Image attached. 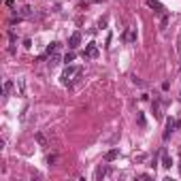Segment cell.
Here are the masks:
<instances>
[{
  "instance_id": "obj_3",
  "label": "cell",
  "mask_w": 181,
  "mask_h": 181,
  "mask_svg": "<svg viewBox=\"0 0 181 181\" xmlns=\"http://www.w3.org/2000/svg\"><path fill=\"white\" fill-rule=\"evenodd\" d=\"M147 7H149V9H154L158 15H166L164 4H162V2H158V0H147Z\"/></svg>"
},
{
  "instance_id": "obj_15",
  "label": "cell",
  "mask_w": 181,
  "mask_h": 181,
  "mask_svg": "<svg viewBox=\"0 0 181 181\" xmlns=\"http://www.w3.org/2000/svg\"><path fill=\"white\" fill-rule=\"evenodd\" d=\"M56 162H58V156H56V154H51V156L47 158V164H49V166H53Z\"/></svg>"
},
{
  "instance_id": "obj_7",
  "label": "cell",
  "mask_w": 181,
  "mask_h": 181,
  "mask_svg": "<svg viewBox=\"0 0 181 181\" xmlns=\"http://www.w3.org/2000/svg\"><path fill=\"white\" fill-rule=\"evenodd\" d=\"M124 41H126V43H134V41H136V28H128L126 34H124Z\"/></svg>"
},
{
  "instance_id": "obj_14",
  "label": "cell",
  "mask_w": 181,
  "mask_h": 181,
  "mask_svg": "<svg viewBox=\"0 0 181 181\" xmlns=\"http://www.w3.org/2000/svg\"><path fill=\"white\" fill-rule=\"evenodd\" d=\"M72 60H75V53H72V49H71V51H68V53L64 56V62H66V64H71Z\"/></svg>"
},
{
  "instance_id": "obj_1",
  "label": "cell",
  "mask_w": 181,
  "mask_h": 181,
  "mask_svg": "<svg viewBox=\"0 0 181 181\" xmlns=\"http://www.w3.org/2000/svg\"><path fill=\"white\" fill-rule=\"evenodd\" d=\"M79 72H81L79 66H71V64H68V66L64 68V72H62V83H64V85H71V79L75 77V75H79Z\"/></svg>"
},
{
  "instance_id": "obj_11",
  "label": "cell",
  "mask_w": 181,
  "mask_h": 181,
  "mask_svg": "<svg viewBox=\"0 0 181 181\" xmlns=\"http://www.w3.org/2000/svg\"><path fill=\"white\" fill-rule=\"evenodd\" d=\"M136 121H139V126H141V128H145V126H147V120H145V113H141V111H139V113H136Z\"/></svg>"
},
{
  "instance_id": "obj_10",
  "label": "cell",
  "mask_w": 181,
  "mask_h": 181,
  "mask_svg": "<svg viewBox=\"0 0 181 181\" xmlns=\"http://www.w3.org/2000/svg\"><path fill=\"white\" fill-rule=\"evenodd\" d=\"M151 109H154V115H156L158 120H162V113H160V102H158V100H154V105H151Z\"/></svg>"
},
{
  "instance_id": "obj_9",
  "label": "cell",
  "mask_w": 181,
  "mask_h": 181,
  "mask_svg": "<svg viewBox=\"0 0 181 181\" xmlns=\"http://www.w3.org/2000/svg\"><path fill=\"white\" fill-rule=\"evenodd\" d=\"M117 158H120V149H109L107 154H105V162H113Z\"/></svg>"
},
{
  "instance_id": "obj_17",
  "label": "cell",
  "mask_w": 181,
  "mask_h": 181,
  "mask_svg": "<svg viewBox=\"0 0 181 181\" xmlns=\"http://www.w3.org/2000/svg\"><path fill=\"white\" fill-rule=\"evenodd\" d=\"M98 26H100V28H105V26H107V17H102V19L98 22Z\"/></svg>"
},
{
  "instance_id": "obj_12",
  "label": "cell",
  "mask_w": 181,
  "mask_h": 181,
  "mask_svg": "<svg viewBox=\"0 0 181 181\" xmlns=\"http://www.w3.org/2000/svg\"><path fill=\"white\" fill-rule=\"evenodd\" d=\"M60 64V56L58 53H53V56H49V66L53 68V66H58Z\"/></svg>"
},
{
  "instance_id": "obj_5",
  "label": "cell",
  "mask_w": 181,
  "mask_h": 181,
  "mask_svg": "<svg viewBox=\"0 0 181 181\" xmlns=\"http://www.w3.org/2000/svg\"><path fill=\"white\" fill-rule=\"evenodd\" d=\"M81 43V32H72L71 38H68V49H77Z\"/></svg>"
},
{
  "instance_id": "obj_8",
  "label": "cell",
  "mask_w": 181,
  "mask_h": 181,
  "mask_svg": "<svg viewBox=\"0 0 181 181\" xmlns=\"http://www.w3.org/2000/svg\"><path fill=\"white\" fill-rule=\"evenodd\" d=\"M162 166H164V169H170V166H173V158L169 156L166 149H162Z\"/></svg>"
},
{
  "instance_id": "obj_18",
  "label": "cell",
  "mask_w": 181,
  "mask_h": 181,
  "mask_svg": "<svg viewBox=\"0 0 181 181\" xmlns=\"http://www.w3.org/2000/svg\"><path fill=\"white\" fill-rule=\"evenodd\" d=\"M179 100H181V94H179Z\"/></svg>"
},
{
  "instance_id": "obj_4",
  "label": "cell",
  "mask_w": 181,
  "mask_h": 181,
  "mask_svg": "<svg viewBox=\"0 0 181 181\" xmlns=\"http://www.w3.org/2000/svg\"><path fill=\"white\" fill-rule=\"evenodd\" d=\"M83 58H98V45L96 43H90L83 51Z\"/></svg>"
},
{
  "instance_id": "obj_6",
  "label": "cell",
  "mask_w": 181,
  "mask_h": 181,
  "mask_svg": "<svg viewBox=\"0 0 181 181\" xmlns=\"http://www.w3.org/2000/svg\"><path fill=\"white\" fill-rule=\"evenodd\" d=\"M107 173H109V166H107V164H100V166L96 169V173H94V179H96V181L105 179V177H107Z\"/></svg>"
},
{
  "instance_id": "obj_16",
  "label": "cell",
  "mask_w": 181,
  "mask_h": 181,
  "mask_svg": "<svg viewBox=\"0 0 181 181\" xmlns=\"http://www.w3.org/2000/svg\"><path fill=\"white\" fill-rule=\"evenodd\" d=\"M36 141H38L41 145H47V141H45V136H43V134H36Z\"/></svg>"
},
{
  "instance_id": "obj_2",
  "label": "cell",
  "mask_w": 181,
  "mask_h": 181,
  "mask_svg": "<svg viewBox=\"0 0 181 181\" xmlns=\"http://www.w3.org/2000/svg\"><path fill=\"white\" fill-rule=\"evenodd\" d=\"M177 126H179V121H177V120H173V117H169V120H166V130H164V141H169V139H170V134H173V130H175Z\"/></svg>"
},
{
  "instance_id": "obj_13",
  "label": "cell",
  "mask_w": 181,
  "mask_h": 181,
  "mask_svg": "<svg viewBox=\"0 0 181 181\" xmlns=\"http://www.w3.org/2000/svg\"><path fill=\"white\" fill-rule=\"evenodd\" d=\"M11 90H13V81H4V87H2V94H4V96H9V94H11Z\"/></svg>"
}]
</instances>
